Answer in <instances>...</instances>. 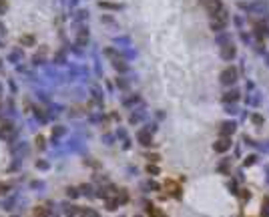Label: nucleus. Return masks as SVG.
<instances>
[{
  "label": "nucleus",
  "instance_id": "nucleus-1",
  "mask_svg": "<svg viewBox=\"0 0 269 217\" xmlns=\"http://www.w3.org/2000/svg\"><path fill=\"white\" fill-rule=\"evenodd\" d=\"M76 40H78V44H87V42H88V30H87L84 26L78 30V34H76Z\"/></svg>",
  "mask_w": 269,
  "mask_h": 217
},
{
  "label": "nucleus",
  "instance_id": "nucleus-2",
  "mask_svg": "<svg viewBox=\"0 0 269 217\" xmlns=\"http://www.w3.org/2000/svg\"><path fill=\"white\" fill-rule=\"evenodd\" d=\"M139 143L141 145H151L153 141H151V135L147 133V131H141L139 133Z\"/></svg>",
  "mask_w": 269,
  "mask_h": 217
},
{
  "label": "nucleus",
  "instance_id": "nucleus-3",
  "mask_svg": "<svg viewBox=\"0 0 269 217\" xmlns=\"http://www.w3.org/2000/svg\"><path fill=\"white\" fill-rule=\"evenodd\" d=\"M235 79V72L233 70H225L223 72V83H229V80H233Z\"/></svg>",
  "mask_w": 269,
  "mask_h": 217
},
{
  "label": "nucleus",
  "instance_id": "nucleus-4",
  "mask_svg": "<svg viewBox=\"0 0 269 217\" xmlns=\"http://www.w3.org/2000/svg\"><path fill=\"white\" fill-rule=\"evenodd\" d=\"M65 211H66V215H74L76 213V207L72 205V203H65Z\"/></svg>",
  "mask_w": 269,
  "mask_h": 217
},
{
  "label": "nucleus",
  "instance_id": "nucleus-5",
  "mask_svg": "<svg viewBox=\"0 0 269 217\" xmlns=\"http://www.w3.org/2000/svg\"><path fill=\"white\" fill-rule=\"evenodd\" d=\"M66 195H68L70 199H74V197H78V191H76L74 187H68V189H66Z\"/></svg>",
  "mask_w": 269,
  "mask_h": 217
},
{
  "label": "nucleus",
  "instance_id": "nucleus-6",
  "mask_svg": "<svg viewBox=\"0 0 269 217\" xmlns=\"http://www.w3.org/2000/svg\"><path fill=\"white\" fill-rule=\"evenodd\" d=\"M227 147H229V141H221V143H217V145H215L217 151H225Z\"/></svg>",
  "mask_w": 269,
  "mask_h": 217
},
{
  "label": "nucleus",
  "instance_id": "nucleus-7",
  "mask_svg": "<svg viewBox=\"0 0 269 217\" xmlns=\"http://www.w3.org/2000/svg\"><path fill=\"white\" fill-rule=\"evenodd\" d=\"M6 10H8V2L6 0H0V16L6 14Z\"/></svg>",
  "mask_w": 269,
  "mask_h": 217
},
{
  "label": "nucleus",
  "instance_id": "nucleus-8",
  "mask_svg": "<svg viewBox=\"0 0 269 217\" xmlns=\"http://www.w3.org/2000/svg\"><path fill=\"white\" fill-rule=\"evenodd\" d=\"M10 193V185H4V183H0V195H8Z\"/></svg>",
  "mask_w": 269,
  "mask_h": 217
},
{
  "label": "nucleus",
  "instance_id": "nucleus-9",
  "mask_svg": "<svg viewBox=\"0 0 269 217\" xmlns=\"http://www.w3.org/2000/svg\"><path fill=\"white\" fill-rule=\"evenodd\" d=\"M83 215H84V217H99V213H96V211H92V209H84Z\"/></svg>",
  "mask_w": 269,
  "mask_h": 217
},
{
  "label": "nucleus",
  "instance_id": "nucleus-10",
  "mask_svg": "<svg viewBox=\"0 0 269 217\" xmlns=\"http://www.w3.org/2000/svg\"><path fill=\"white\" fill-rule=\"evenodd\" d=\"M36 167L38 169H48V163H46V161H36Z\"/></svg>",
  "mask_w": 269,
  "mask_h": 217
},
{
  "label": "nucleus",
  "instance_id": "nucleus-11",
  "mask_svg": "<svg viewBox=\"0 0 269 217\" xmlns=\"http://www.w3.org/2000/svg\"><path fill=\"white\" fill-rule=\"evenodd\" d=\"M101 8H121L117 4H109V2H101Z\"/></svg>",
  "mask_w": 269,
  "mask_h": 217
},
{
  "label": "nucleus",
  "instance_id": "nucleus-12",
  "mask_svg": "<svg viewBox=\"0 0 269 217\" xmlns=\"http://www.w3.org/2000/svg\"><path fill=\"white\" fill-rule=\"evenodd\" d=\"M147 173H149V175H157L159 171H157V167H151V165H149V167H147Z\"/></svg>",
  "mask_w": 269,
  "mask_h": 217
},
{
  "label": "nucleus",
  "instance_id": "nucleus-13",
  "mask_svg": "<svg viewBox=\"0 0 269 217\" xmlns=\"http://www.w3.org/2000/svg\"><path fill=\"white\" fill-rule=\"evenodd\" d=\"M42 185H44V183H40V181H32V187H34V189H38V187H42Z\"/></svg>",
  "mask_w": 269,
  "mask_h": 217
},
{
  "label": "nucleus",
  "instance_id": "nucleus-14",
  "mask_svg": "<svg viewBox=\"0 0 269 217\" xmlns=\"http://www.w3.org/2000/svg\"><path fill=\"white\" fill-rule=\"evenodd\" d=\"M0 34H4V26H2V24H0Z\"/></svg>",
  "mask_w": 269,
  "mask_h": 217
}]
</instances>
